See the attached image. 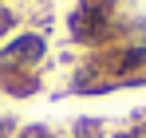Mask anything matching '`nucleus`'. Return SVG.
Here are the masks:
<instances>
[{"label": "nucleus", "mask_w": 146, "mask_h": 138, "mask_svg": "<svg viewBox=\"0 0 146 138\" xmlns=\"http://www.w3.org/2000/svg\"><path fill=\"white\" fill-rule=\"evenodd\" d=\"M48 55H51L48 36L36 32V28H20L12 40L0 44V67H32V71H44Z\"/></svg>", "instance_id": "obj_1"}, {"label": "nucleus", "mask_w": 146, "mask_h": 138, "mask_svg": "<svg viewBox=\"0 0 146 138\" xmlns=\"http://www.w3.org/2000/svg\"><path fill=\"white\" fill-rule=\"evenodd\" d=\"M48 79L44 71H32V67H0V95L12 99V103H28L36 95H44Z\"/></svg>", "instance_id": "obj_2"}, {"label": "nucleus", "mask_w": 146, "mask_h": 138, "mask_svg": "<svg viewBox=\"0 0 146 138\" xmlns=\"http://www.w3.org/2000/svg\"><path fill=\"white\" fill-rule=\"evenodd\" d=\"M111 130H107V122L95 115H83V118H75L71 126H67V138H107Z\"/></svg>", "instance_id": "obj_3"}, {"label": "nucleus", "mask_w": 146, "mask_h": 138, "mask_svg": "<svg viewBox=\"0 0 146 138\" xmlns=\"http://www.w3.org/2000/svg\"><path fill=\"white\" fill-rule=\"evenodd\" d=\"M20 28H24L20 8H16V4H0V44H4V40H12Z\"/></svg>", "instance_id": "obj_4"}, {"label": "nucleus", "mask_w": 146, "mask_h": 138, "mask_svg": "<svg viewBox=\"0 0 146 138\" xmlns=\"http://www.w3.org/2000/svg\"><path fill=\"white\" fill-rule=\"evenodd\" d=\"M16 138H67V134H59V130L48 126V122H20Z\"/></svg>", "instance_id": "obj_5"}, {"label": "nucleus", "mask_w": 146, "mask_h": 138, "mask_svg": "<svg viewBox=\"0 0 146 138\" xmlns=\"http://www.w3.org/2000/svg\"><path fill=\"white\" fill-rule=\"evenodd\" d=\"M130 126H146V107H138V111H130Z\"/></svg>", "instance_id": "obj_6"}, {"label": "nucleus", "mask_w": 146, "mask_h": 138, "mask_svg": "<svg viewBox=\"0 0 146 138\" xmlns=\"http://www.w3.org/2000/svg\"><path fill=\"white\" fill-rule=\"evenodd\" d=\"M0 4H12V0H0Z\"/></svg>", "instance_id": "obj_7"}]
</instances>
